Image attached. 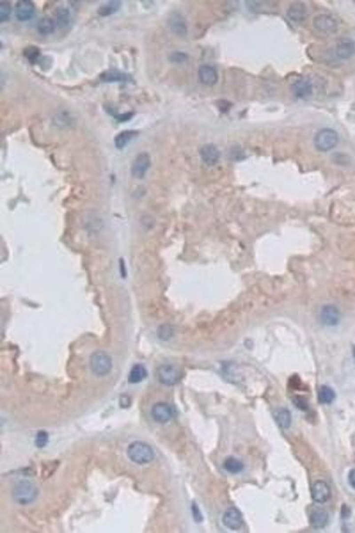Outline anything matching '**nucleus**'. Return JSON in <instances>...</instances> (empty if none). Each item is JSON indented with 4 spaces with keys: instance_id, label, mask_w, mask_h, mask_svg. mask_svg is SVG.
<instances>
[{
    "instance_id": "obj_8",
    "label": "nucleus",
    "mask_w": 355,
    "mask_h": 533,
    "mask_svg": "<svg viewBox=\"0 0 355 533\" xmlns=\"http://www.w3.org/2000/svg\"><path fill=\"white\" fill-rule=\"evenodd\" d=\"M313 25L318 31L324 33H331L337 29V20L332 15L327 14L316 15L313 20Z\"/></svg>"
},
{
    "instance_id": "obj_9",
    "label": "nucleus",
    "mask_w": 355,
    "mask_h": 533,
    "mask_svg": "<svg viewBox=\"0 0 355 533\" xmlns=\"http://www.w3.org/2000/svg\"><path fill=\"white\" fill-rule=\"evenodd\" d=\"M151 415L158 423H167L173 418V409L166 403H157L152 407Z\"/></svg>"
},
{
    "instance_id": "obj_22",
    "label": "nucleus",
    "mask_w": 355,
    "mask_h": 533,
    "mask_svg": "<svg viewBox=\"0 0 355 533\" xmlns=\"http://www.w3.org/2000/svg\"><path fill=\"white\" fill-rule=\"evenodd\" d=\"M148 376V371L144 365H133L132 369L130 371V374L128 375V381L132 384H136L143 381Z\"/></svg>"
},
{
    "instance_id": "obj_27",
    "label": "nucleus",
    "mask_w": 355,
    "mask_h": 533,
    "mask_svg": "<svg viewBox=\"0 0 355 533\" xmlns=\"http://www.w3.org/2000/svg\"><path fill=\"white\" fill-rule=\"evenodd\" d=\"M55 18H56V24L59 27L65 28L67 27L70 23L71 16H70L69 11L67 8L61 7L56 11Z\"/></svg>"
},
{
    "instance_id": "obj_34",
    "label": "nucleus",
    "mask_w": 355,
    "mask_h": 533,
    "mask_svg": "<svg viewBox=\"0 0 355 533\" xmlns=\"http://www.w3.org/2000/svg\"><path fill=\"white\" fill-rule=\"evenodd\" d=\"M191 510L195 521L197 523H201L203 521V515L199 509V506H197V504L195 502L192 504Z\"/></svg>"
},
{
    "instance_id": "obj_35",
    "label": "nucleus",
    "mask_w": 355,
    "mask_h": 533,
    "mask_svg": "<svg viewBox=\"0 0 355 533\" xmlns=\"http://www.w3.org/2000/svg\"><path fill=\"white\" fill-rule=\"evenodd\" d=\"M294 405L299 409L302 410H308V404L305 399H304L303 397H296L294 400H293Z\"/></svg>"
},
{
    "instance_id": "obj_31",
    "label": "nucleus",
    "mask_w": 355,
    "mask_h": 533,
    "mask_svg": "<svg viewBox=\"0 0 355 533\" xmlns=\"http://www.w3.org/2000/svg\"><path fill=\"white\" fill-rule=\"evenodd\" d=\"M49 440V436L46 431H39L37 432V436H36V439H35V443H36V446L38 448H43V447L46 446Z\"/></svg>"
},
{
    "instance_id": "obj_30",
    "label": "nucleus",
    "mask_w": 355,
    "mask_h": 533,
    "mask_svg": "<svg viewBox=\"0 0 355 533\" xmlns=\"http://www.w3.org/2000/svg\"><path fill=\"white\" fill-rule=\"evenodd\" d=\"M11 14V5L7 2L0 3V23H3L9 20Z\"/></svg>"
},
{
    "instance_id": "obj_32",
    "label": "nucleus",
    "mask_w": 355,
    "mask_h": 533,
    "mask_svg": "<svg viewBox=\"0 0 355 533\" xmlns=\"http://www.w3.org/2000/svg\"><path fill=\"white\" fill-rule=\"evenodd\" d=\"M159 337L163 340H167L173 336V328L170 325H163L159 329Z\"/></svg>"
},
{
    "instance_id": "obj_29",
    "label": "nucleus",
    "mask_w": 355,
    "mask_h": 533,
    "mask_svg": "<svg viewBox=\"0 0 355 533\" xmlns=\"http://www.w3.org/2000/svg\"><path fill=\"white\" fill-rule=\"evenodd\" d=\"M40 55V51L36 46H27L23 51V55L30 63H36Z\"/></svg>"
},
{
    "instance_id": "obj_23",
    "label": "nucleus",
    "mask_w": 355,
    "mask_h": 533,
    "mask_svg": "<svg viewBox=\"0 0 355 533\" xmlns=\"http://www.w3.org/2000/svg\"><path fill=\"white\" fill-rule=\"evenodd\" d=\"M274 419L282 429H289L292 424V414L287 409H279L274 412Z\"/></svg>"
},
{
    "instance_id": "obj_2",
    "label": "nucleus",
    "mask_w": 355,
    "mask_h": 533,
    "mask_svg": "<svg viewBox=\"0 0 355 533\" xmlns=\"http://www.w3.org/2000/svg\"><path fill=\"white\" fill-rule=\"evenodd\" d=\"M14 502L20 505H29L37 500L38 496L37 487L29 481H23L17 483L12 491Z\"/></svg>"
},
{
    "instance_id": "obj_38",
    "label": "nucleus",
    "mask_w": 355,
    "mask_h": 533,
    "mask_svg": "<svg viewBox=\"0 0 355 533\" xmlns=\"http://www.w3.org/2000/svg\"><path fill=\"white\" fill-rule=\"evenodd\" d=\"M348 480H349L351 486L355 490V469L351 471L349 476H348Z\"/></svg>"
},
{
    "instance_id": "obj_18",
    "label": "nucleus",
    "mask_w": 355,
    "mask_h": 533,
    "mask_svg": "<svg viewBox=\"0 0 355 533\" xmlns=\"http://www.w3.org/2000/svg\"><path fill=\"white\" fill-rule=\"evenodd\" d=\"M330 497V489L324 481H317L312 487V498L317 503H325Z\"/></svg>"
},
{
    "instance_id": "obj_15",
    "label": "nucleus",
    "mask_w": 355,
    "mask_h": 533,
    "mask_svg": "<svg viewBox=\"0 0 355 533\" xmlns=\"http://www.w3.org/2000/svg\"><path fill=\"white\" fill-rule=\"evenodd\" d=\"M201 159L205 164L213 166L219 163L220 159V151L214 144H206L201 149Z\"/></svg>"
},
{
    "instance_id": "obj_10",
    "label": "nucleus",
    "mask_w": 355,
    "mask_h": 533,
    "mask_svg": "<svg viewBox=\"0 0 355 533\" xmlns=\"http://www.w3.org/2000/svg\"><path fill=\"white\" fill-rule=\"evenodd\" d=\"M336 54L340 59H350L355 55V42L350 37H342L336 45Z\"/></svg>"
},
{
    "instance_id": "obj_26",
    "label": "nucleus",
    "mask_w": 355,
    "mask_h": 533,
    "mask_svg": "<svg viewBox=\"0 0 355 533\" xmlns=\"http://www.w3.org/2000/svg\"><path fill=\"white\" fill-rule=\"evenodd\" d=\"M243 464L241 460H237L236 458H228L224 462V469L231 474H238L243 470Z\"/></svg>"
},
{
    "instance_id": "obj_7",
    "label": "nucleus",
    "mask_w": 355,
    "mask_h": 533,
    "mask_svg": "<svg viewBox=\"0 0 355 533\" xmlns=\"http://www.w3.org/2000/svg\"><path fill=\"white\" fill-rule=\"evenodd\" d=\"M320 320L326 326H335L341 320V312L335 305H324L320 311Z\"/></svg>"
},
{
    "instance_id": "obj_39",
    "label": "nucleus",
    "mask_w": 355,
    "mask_h": 533,
    "mask_svg": "<svg viewBox=\"0 0 355 533\" xmlns=\"http://www.w3.org/2000/svg\"><path fill=\"white\" fill-rule=\"evenodd\" d=\"M354 354H355V353H354Z\"/></svg>"
},
{
    "instance_id": "obj_25",
    "label": "nucleus",
    "mask_w": 355,
    "mask_h": 533,
    "mask_svg": "<svg viewBox=\"0 0 355 533\" xmlns=\"http://www.w3.org/2000/svg\"><path fill=\"white\" fill-rule=\"evenodd\" d=\"M56 27V23L53 19H41L37 23V31L42 35H49L54 33Z\"/></svg>"
},
{
    "instance_id": "obj_14",
    "label": "nucleus",
    "mask_w": 355,
    "mask_h": 533,
    "mask_svg": "<svg viewBox=\"0 0 355 533\" xmlns=\"http://www.w3.org/2000/svg\"><path fill=\"white\" fill-rule=\"evenodd\" d=\"M287 16L293 23L297 24L304 23L308 16L307 6L301 2L293 3L288 9Z\"/></svg>"
},
{
    "instance_id": "obj_1",
    "label": "nucleus",
    "mask_w": 355,
    "mask_h": 533,
    "mask_svg": "<svg viewBox=\"0 0 355 533\" xmlns=\"http://www.w3.org/2000/svg\"><path fill=\"white\" fill-rule=\"evenodd\" d=\"M127 455L132 462L139 465H145L150 463L151 461L154 460L155 453L149 444L137 441L132 442L128 446Z\"/></svg>"
},
{
    "instance_id": "obj_37",
    "label": "nucleus",
    "mask_w": 355,
    "mask_h": 533,
    "mask_svg": "<svg viewBox=\"0 0 355 533\" xmlns=\"http://www.w3.org/2000/svg\"><path fill=\"white\" fill-rule=\"evenodd\" d=\"M133 115H134L133 112H128V113H123L122 115H118V116L115 117V119H118L119 122H125V121H128V120L132 119Z\"/></svg>"
},
{
    "instance_id": "obj_24",
    "label": "nucleus",
    "mask_w": 355,
    "mask_h": 533,
    "mask_svg": "<svg viewBox=\"0 0 355 533\" xmlns=\"http://www.w3.org/2000/svg\"><path fill=\"white\" fill-rule=\"evenodd\" d=\"M336 398V393L332 388L328 386H322L318 393V399L320 403L324 405L331 404Z\"/></svg>"
},
{
    "instance_id": "obj_20",
    "label": "nucleus",
    "mask_w": 355,
    "mask_h": 533,
    "mask_svg": "<svg viewBox=\"0 0 355 533\" xmlns=\"http://www.w3.org/2000/svg\"><path fill=\"white\" fill-rule=\"evenodd\" d=\"M138 135H139V132L135 130L122 131L115 137V145L118 150H122L127 146V144H129L132 140H134Z\"/></svg>"
},
{
    "instance_id": "obj_12",
    "label": "nucleus",
    "mask_w": 355,
    "mask_h": 533,
    "mask_svg": "<svg viewBox=\"0 0 355 533\" xmlns=\"http://www.w3.org/2000/svg\"><path fill=\"white\" fill-rule=\"evenodd\" d=\"M222 520L224 525L232 531L239 530L243 524L241 513L236 507L228 508V510L225 512Z\"/></svg>"
},
{
    "instance_id": "obj_5",
    "label": "nucleus",
    "mask_w": 355,
    "mask_h": 533,
    "mask_svg": "<svg viewBox=\"0 0 355 533\" xmlns=\"http://www.w3.org/2000/svg\"><path fill=\"white\" fill-rule=\"evenodd\" d=\"M155 376L162 384L166 386H173L182 378V372L174 365H164L156 369Z\"/></svg>"
},
{
    "instance_id": "obj_17",
    "label": "nucleus",
    "mask_w": 355,
    "mask_h": 533,
    "mask_svg": "<svg viewBox=\"0 0 355 533\" xmlns=\"http://www.w3.org/2000/svg\"><path fill=\"white\" fill-rule=\"evenodd\" d=\"M292 90L297 98L305 99L313 94L314 86L309 78H302L293 85Z\"/></svg>"
},
{
    "instance_id": "obj_11",
    "label": "nucleus",
    "mask_w": 355,
    "mask_h": 533,
    "mask_svg": "<svg viewBox=\"0 0 355 533\" xmlns=\"http://www.w3.org/2000/svg\"><path fill=\"white\" fill-rule=\"evenodd\" d=\"M198 77L201 83L207 87H212L218 82L219 75L217 69L209 64H204L198 69Z\"/></svg>"
},
{
    "instance_id": "obj_33",
    "label": "nucleus",
    "mask_w": 355,
    "mask_h": 533,
    "mask_svg": "<svg viewBox=\"0 0 355 533\" xmlns=\"http://www.w3.org/2000/svg\"><path fill=\"white\" fill-rule=\"evenodd\" d=\"M187 59V55L181 52H176V53H173V55L170 56V60L171 62L173 63H181L186 62Z\"/></svg>"
},
{
    "instance_id": "obj_3",
    "label": "nucleus",
    "mask_w": 355,
    "mask_h": 533,
    "mask_svg": "<svg viewBox=\"0 0 355 533\" xmlns=\"http://www.w3.org/2000/svg\"><path fill=\"white\" fill-rule=\"evenodd\" d=\"M89 365L92 374L98 377H103L111 372L112 359L104 351H96L90 356Z\"/></svg>"
},
{
    "instance_id": "obj_36",
    "label": "nucleus",
    "mask_w": 355,
    "mask_h": 533,
    "mask_svg": "<svg viewBox=\"0 0 355 533\" xmlns=\"http://www.w3.org/2000/svg\"><path fill=\"white\" fill-rule=\"evenodd\" d=\"M131 404H132L131 397H128L126 395H123V396L120 397V400H119L120 407H122L123 409H127L131 406Z\"/></svg>"
},
{
    "instance_id": "obj_4",
    "label": "nucleus",
    "mask_w": 355,
    "mask_h": 533,
    "mask_svg": "<svg viewBox=\"0 0 355 533\" xmlns=\"http://www.w3.org/2000/svg\"><path fill=\"white\" fill-rule=\"evenodd\" d=\"M314 143L319 151L327 152L331 151L338 143V134L333 129L324 128L316 133L314 136Z\"/></svg>"
},
{
    "instance_id": "obj_21",
    "label": "nucleus",
    "mask_w": 355,
    "mask_h": 533,
    "mask_svg": "<svg viewBox=\"0 0 355 533\" xmlns=\"http://www.w3.org/2000/svg\"><path fill=\"white\" fill-rule=\"evenodd\" d=\"M328 514L324 509L314 510L310 516V524L315 529H323L328 524Z\"/></svg>"
},
{
    "instance_id": "obj_13",
    "label": "nucleus",
    "mask_w": 355,
    "mask_h": 533,
    "mask_svg": "<svg viewBox=\"0 0 355 533\" xmlns=\"http://www.w3.org/2000/svg\"><path fill=\"white\" fill-rule=\"evenodd\" d=\"M169 27L178 37H185L187 34V23L182 14L173 13L168 19Z\"/></svg>"
},
{
    "instance_id": "obj_6",
    "label": "nucleus",
    "mask_w": 355,
    "mask_h": 533,
    "mask_svg": "<svg viewBox=\"0 0 355 533\" xmlns=\"http://www.w3.org/2000/svg\"><path fill=\"white\" fill-rule=\"evenodd\" d=\"M150 165V156L148 155L147 152H141L137 156L132 163V169H131L132 177L138 180L143 179L145 177L147 172L148 171Z\"/></svg>"
},
{
    "instance_id": "obj_28",
    "label": "nucleus",
    "mask_w": 355,
    "mask_h": 533,
    "mask_svg": "<svg viewBox=\"0 0 355 533\" xmlns=\"http://www.w3.org/2000/svg\"><path fill=\"white\" fill-rule=\"evenodd\" d=\"M121 4L122 3L120 1H110L108 4L100 6L98 9V14L101 16H110L118 11L121 7Z\"/></svg>"
},
{
    "instance_id": "obj_19",
    "label": "nucleus",
    "mask_w": 355,
    "mask_h": 533,
    "mask_svg": "<svg viewBox=\"0 0 355 533\" xmlns=\"http://www.w3.org/2000/svg\"><path fill=\"white\" fill-rule=\"evenodd\" d=\"M100 79L102 81L107 83H125L132 81V78L130 74L125 73L123 71H119L117 69H111V70L105 71L104 73L100 75Z\"/></svg>"
},
{
    "instance_id": "obj_16",
    "label": "nucleus",
    "mask_w": 355,
    "mask_h": 533,
    "mask_svg": "<svg viewBox=\"0 0 355 533\" xmlns=\"http://www.w3.org/2000/svg\"><path fill=\"white\" fill-rule=\"evenodd\" d=\"M35 14V5L30 0L18 1L15 5L16 18L21 22H26L33 17Z\"/></svg>"
}]
</instances>
